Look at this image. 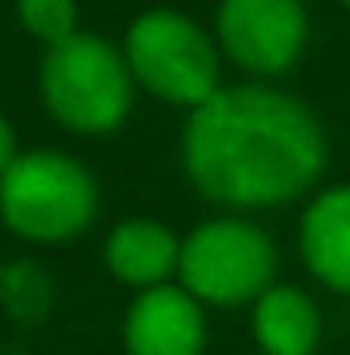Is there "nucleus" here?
I'll return each mask as SVG.
<instances>
[{"instance_id":"obj_1","label":"nucleus","mask_w":350,"mask_h":355,"mask_svg":"<svg viewBox=\"0 0 350 355\" xmlns=\"http://www.w3.org/2000/svg\"><path fill=\"white\" fill-rule=\"evenodd\" d=\"M326 128L280 87L239 83L210 95L181 128V166L223 207H280L326 174Z\"/></svg>"},{"instance_id":"obj_2","label":"nucleus","mask_w":350,"mask_h":355,"mask_svg":"<svg viewBox=\"0 0 350 355\" xmlns=\"http://www.w3.org/2000/svg\"><path fill=\"white\" fill-rule=\"evenodd\" d=\"M132 67L99 33H75L42 54V99L75 132H111L132 107Z\"/></svg>"},{"instance_id":"obj_3","label":"nucleus","mask_w":350,"mask_h":355,"mask_svg":"<svg viewBox=\"0 0 350 355\" xmlns=\"http://www.w3.org/2000/svg\"><path fill=\"white\" fill-rule=\"evenodd\" d=\"M99 190L91 170L58 149H25L0 174V215L4 223L42 244L71 240L95 219Z\"/></svg>"},{"instance_id":"obj_4","label":"nucleus","mask_w":350,"mask_h":355,"mask_svg":"<svg viewBox=\"0 0 350 355\" xmlns=\"http://www.w3.org/2000/svg\"><path fill=\"white\" fill-rule=\"evenodd\" d=\"M124 58H128L136 83H145L153 95L181 103L190 112L223 91L214 37L177 8L140 12L128 25Z\"/></svg>"},{"instance_id":"obj_5","label":"nucleus","mask_w":350,"mask_h":355,"mask_svg":"<svg viewBox=\"0 0 350 355\" xmlns=\"http://www.w3.org/2000/svg\"><path fill=\"white\" fill-rule=\"evenodd\" d=\"M181 289L210 306H243L268 293L276 281V244L260 223L219 215L198 223L181 240Z\"/></svg>"},{"instance_id":"obj_6","label":"nucleus","mask_w":350,"mask_h":355,"mask_svg":"<svg viewBox=\"0 0 350 355\" xmlns=\"http://www.w3.org/2000/svg\"><path fill=\"white\" fill-rule=\"evenodd\" d=\"M223 54L248 75H284L309 42L305 0H219L214 12Z\"/></svg>"},{"instance_id":"obj_7","label":"nucleus","mask_w":350,"mask_h":355,"mask_svg":"<svg viewBox=\"0 0 350 355\" xmlns=\"http://www.w3.org/2000/svg\"><path fill=\"white\" fill-rule=\"evenodd\" d=\"M124 347L128 355H202V302L181 285H157L136 293V302L124 314Z\"/></svg>"},{"instance_id":"obj_8","label":"nucleus","mask_w":350,"mask_h":355,"mask_svg":"<svg viewBox=\"0 0 350 355\" xmlns=\"http://www.w3.org/2000/svg\"><path fill=\"white\" fill-rule=\"evenodd\" d=\"M297 248L309 277L334 293H350V182L309 198L297 223Z\"/></svg>"},{"instance_id":"obj_9","label":"nucleus","mask_w":350,"mask_h":355,"mask_svg":"<svg viewBox=\"0 0 350 355\" xmlns=\"http://www.w3.org/2000/svg\"><path fill=\"white\" fill-rule=\"evenodd\" d=\"M103 261L124 285H136L145 293L169 285L165 277H174L181 265V240L157 219H124L111 227L103 244Z\"/></svg>"},{"instance_id":"obj_10","label":"nucleus","mask_w":350,"mask_h":355,"mask_svg":"<svg viewBox=\"0 0 350 355\" xmlns=\"http://www.w3.org/2000/svg\"><path fill=\"white\" fill-rule=\"evenodd\" d=\"M252 335L260 355H317L322 310L297 285H272L252 302Z\"/></svg>"},{"instance_id":"obj_11","label":"nucleus","mask_w":350,"mask_h":355,"mask_svg":"<svg viewBox=\"0 0 350 355\" xmlns=\"http://www.w3.org/2000/svg\"><path fill=\"white\" fill-rule=\"evenodd\" d=\"M0 306L17 322H42L46 310L54 306V281H50V272L37 261H29V257L4 261L0 265Z\"/></svg>"},{"instance_id":"obj_12","label":"nucleus","mask_w":350,"mask_h":355,"mask_svg":"<svg viewBox=\"0 0 350 355\" xmlns=\"http://www.w3.org/2000/svg\"><path fill=\"white\" fill-rule=\"evenodd\" d=\"M17 17L46 46H58V42L79 33L75 29V21H79V4L75 0H17Z\"/></svg>"},{"instance_id":"obj_13","label":"nucleus","mask_w":350,"mask_h":355,"mask_svg":"<svg viewBox=\"0 0 350 355\" xmlns=\"http://www.w3.org/2000/svg\"><path fill=\"white\" fill-rule=\"evenodd\" d=\"M17 162V137H12V124L0 116V174Z\"/></svg>"},{"instance_id":"obj_14","label":"nucleus","mask_w":350,"mask_h":355,"mask_svg":"<svg viewBox=\"0 0 350 355\" xmlns=\"http://www.w3.org/2000/svg\"><path fill=\"white\" fill-rule=\"evenodd\" d=\"M0 355H25V352H21V347H4Z\"/></svg>"},{"instance_id":"obj_15","label":"nucleus","mask_w":350,"mask_h":355,"mask_svg":"<svg viewBox=\"0 0 350 355\" xmlns=\"http://www.w3.org/2000/svg\"><path fill=\"white\" fill-rule=\"evenodd\" d=\"M342 4H347V8H350V0H342Z\"/></svg>"}]
</instances>
